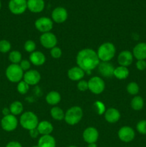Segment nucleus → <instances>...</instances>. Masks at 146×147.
Listing matches in <instances>:
<instances>
[{
    "label": "nucleus",
    "instance_id": "23",
    "mask_svg": "<svg viewBox=\"0 0 146 147\" xmlns=\"http://www.w3.org/2000/svg\"><path fill=\"white\" fill-rule=\"evenodd\" d=\"M39 147H56V141L51 135H43L38 141Z\"/></svg>",
    "mask_w": 146,
    "mask_h": 147
},
{
    "label": "nucleus",
    "instance_id": "8",
    "mask_svg": "<svg viewBox=\"0 0 146 147\" xmlns=\"http://www.w3.org/2000/svg\"><path fill=\"white\" fill-rule=\"evenodd\" d=\"M34 26H35L36 29L40 32H49L53 28V22L49 17H42L36 20Z\"/></svg>",
    "mask_w": 146,
    "mask_h": 147
},
{
    "label": "nucleus",
    "instance_id": "4",
    "mask_svg": "<svg viewBox=\"0 0 146 147\" xmlns=\"http://www.w3.org/2000/svg\"><path fill=\"white\" fill-rule=\"evenodd\" d=\"M82 109L80 106H72L66 111L64 120L67 124L74 126L82 120Z\"/></svg>",
    "mask_w": 146,
    "mask_h": 147
},
{
    "label": "nucleus",
    "instance_id": "12",
    "mask_svg": "<svg viewBox=\"0 0 146 147\" xmlns=\"http://www.w3.org/2000/svg\"><path fill=\"white\" fill-rule=\"evenodd\" d=\"M23 79L29 86H34L40 81L41 75L36 70H29L24 73Z\"/></svg>",
    "mask_w": 146,
    "mask_h": 147
},
{
    "label": "nucleus",
    "instance_id": "24",
    "mask_svg": "<svg viewBox=\"0 0 146 147\" xmlns=\"http://www.w3.org/2000/svg\"><path fill=\"white\" fill-rule=\"evenodd\" d=\"M61 100V95L55 90H52L46 96V101L49 105L56 106Z\"/></svg>",
    "mask_w": 146,
    "mask_h": 147
},
{
    "label": "nucleus",
    "instance_id": "46",
    "mask_svg": "<svg viewBox=\"0 0 146 147\" xmlns=\"http://www.w3.org/2000/svg\"><path fill=\"white\" fill-rule=\"evenodd\" d=\"M31 147H39L38 146H31Z\"/></svg>",
    "mask_w": 146,
    "mask_h": 147
},
{
    "label": "nucleus",
    "instance_id": "22",
    "mask_svg": "<svg viewBox=\"0 0 146 147\" xmlns=\"http://www.w3.org/2000/svg\"><path fill=\"white\" fill-rule=\"evenodd\" d=\"M39 133L41 135H50L53 131L52 124L48 121H42L39 122V124L37 127Z\"/></svg>",
    "mask_w": 146,
    "mask_h": 147
},
{
    "label": "nucleus",
    "instance_id": "7",
    "mask_svg": "<svg viewBox=\"0 0 146 147\" xmlns=\"http://www.w3.org/2000/svg\"><path fill=\"white\" fill-rule=\"evenodd\" d=\"M18 126V120L15 116L12 114L4 116L1 121V126L5 131H13Z\"/></svg>",
    "mask_w": 146,
    "mask_h": 147
},
{
    "label": "nucleus",
    "instance_id": "5",
    "mask_svg": "<svg viewBox=\"0 0 146 147\" xmlns=\"http://www.w3.org/2000/svg\"><path fill=\"white\" fill-rule=\"evenodd\" d=\"M6 76L11 83H19L24 77V71L19 64H11L6 70Z\"/></svg>",
    "mask_w": 146,
    "mask_h": 147
},
{
    "label": "nucleus",
    "instance_id": "38",
    "mask_svg": "<svg viewBox=\"0 0 146 147\" xmlns=\"http://www.w3.org/2000/svg\"><path fill=\"white\" fill-rule=\"evenodd\" d=\"M19 65L23 70V71H27L31 67V63L27 60H22Z\"/></svg>",
    "mask_w": 146,
    "mask_h": 147
},
{
    "label": "nucleus",
    "instance_id": "9",
    "mask_svg": "<svg viewBox=\"0 0 146 147\" xmlns=\"http://www.w3.org/2000/svg\"><path fill=\"white\" fill-rule=\"evenodd\" d=\"M9 9L12 14H21L27 9V0H10L9 2Z\"/></svg>",
    "mask_w": 146,
    "mask_h": 147
},
{
    "label": "nucleus",
    "instance_id": "30",
    "mask_svg": "<svg viewBox=\"0 0 146 147\" xmlns=\"http://www.w3.org/2000/svg\"><path fill=\"white\" fill-rule=\"evenodd\" d=\"M140 88H139L138 84L135 82H130L127 86V91L129 94L133 95V96H136L139 93Z\"/></svg>",
    "mask_w": 146,
    "mask_h": 147
},
{
    "label": "nucleus",
    "instance_id": "16",
    "mask_svg": "<svg viewBox=\"0 0 146 147\" xmlns=\"http://www.w3.org/2000/svg\"><path fill=\"white\" fill-rule=\"evenodd\" d=\"M133 61V55L129 50H123L117 57V62L120 66L128 67Z\"/></svg>",
    "mask_w": 146,
    "mask_h": 147
},
{
    "label": "nucleus",
    "instance_id": "10",
    "mask_svg": "<svg viewBox=\"0 0 146 147\" xmlns=\"http://www.w3.org/2000/svg\"><path fill=\"white\" fill-rule=\"evenodd\" d=\"M40 43L44 47L47 49H52L56 47L57 44V38L54 34L51 32L43 33L40 36Z\"/></svg>",
    "mask_w": 146,
    "mask_h": 147
},
{
    "label": "nucleus",
    "instance_id": "31",
    "mask_svg": "<svg viewBox=\"0 0 146 147\" xmlns=\"http://www.w3.org/2000/svg\"><path fill=\"white\" fill-rule=\"evenodd\" d=\"M17 91L21 95H24L28 92L29 89V86L26 83L24 80H21L19 82L18 85H17Z\"/></svg>",
    "mask_w": 146,
    "mask_h": 147
},
{
    "label": "nucleus",
    "instance_id": "14",
    "mask_svg": "<svg viewBox=\"0 0 146 147\" xmlns=\"http://www.w3.org/2000/svg\"><path fill=\"white\" fill-rule=\"evenodd\" d=\"M68 14L66 9L64 7H58L54 9L52 13V18L54 22L57 24H61L67 20Z\"/></svg>",
    "mask_w": 146,
    "mask_h": 147
},
{
    "label": "nucleus",
    "instance_id": "2",
    "mask_svg": "<svg viewBox=\"0 0 146 147\" xmlns=\"http://www.w3.org/2000/svg\"><path fill=\"white\" fill-rule=\"evenodd\" d=\"M116 48L111 42H104L98 47L97 51V56L100 62H109L114 57Z\"/></svg>",
    "mask_w": 146,
    "mask_h": 147
},
{
    "label": "nucleus",
    "instance_id": "45",
    "mask_svg": "<svg viewBox=\"0 0 146 147\" xmlns=\"http://www.w3.org/2000/svg\"><path fill=\"white\" fill-rule=\"evenodd\" d=\"M69 147H77L76 146H69Z\"/></svg>",
    "mask_w": 146,
    "mask_h": 147
},
{
    "label": "nucleus",
    "instance_id": "15",
    "mask_svg": "<svg viewBox=\"0 0 146 147\" xmlns=\"http://www.w3.org/2000/svg\"><path fill=\"white\" fill-rule=\"evenodd\" d=\"M83 139L87 144L96 143L99 138V133L94 127H88L83 131Z\"/></svg>",
    "mask_w": 146,
    "mask_h": 147
},
{
    "label": "nucleus",
    "instance_id": "20",
    "mask_svg": "<svg viewBox=\"0 0 146 147\" xmlns=\"http://www.w3.org/2000/svg\"><path fill=\"white\" fill-rule=\"evenodd\" d=\"M27 8L33 13H40L44 8V0H27Z\"/></svg>",
    "mask_w": 146,
    "mask_h": 147
},
{
    "label": "nucleus",
    "instance_id": "32",
    "mask_svg": "<svg viewBox=\"0 0 146 147\" xmlns=\"http://www.w3.org/2000/svg\"><path fill=\"white\" fill-rule=\"evenodd\" d=\"M93 106L95 109L96 112L98 113V115L104 114L106 111V108L104 103L100 100H96L93 104Z\"/></svg>",
    "mask_w": 146,
    "mask_h": 147
},
{
    "label": "nucleus",
    "instance_id": "35",
    "mask_svg": "<svg viewBox=\"0 0 146 147\" xmlns=\"http://www.w3.org/2000/svg\"><path fill=\"white\" fill-rule=\"evenodd\" d=\"M136 129H137V131L140 134L143 135H146V120L140 121L137 123Z\"/></svg>",
    "mask_w": 146,
    "mask_h": 147
},
{
    "label": "nucleus",
    "instance_id": "44",
    "mask_svg": "<svg viewBox=\"0 0 146 147\" xmlns=\"http://www.w3.org/2000/svg\"><path fill=\"white\" fill-rule=\"evenodd\" d=\"M1 1H0V9H1Z\"/></svg>",
    "mask_w": 146,
    "mask_h": 147
},
{
    "label": "nucleus",
    "instance_id": "19",
    "mask_svg": "<svg viewBox=\"0 0 146 147\" xmlns=\"http://www.w3.org/2000/svg\"><path fill=\"white\" fill-rule=\"evenodd\" d=\"M133 57L137 60L146 59V43L140 42L136 45L133 50Z\"/></svg>",
    "mask_w": 146,
    "mask_h": 147
},
{
    "label": "nucleus",
    "instance_id": "21",
    "mask_svg": "<svg viewBox=\"0 0 146 147\" xmlns=\"http://www.w3.org/2000/svg\"><path fill=\"white\" fill-rule=\"evenodd\" d=\"M29 61L35 66L42 65L46 61V57L42 52L34 51L30 54Z\"/></svg>",
    "mask_w": 146,
    "mask_h": 147
},
{
    "label": "nucleus",
    "instance_id": "27",
    "mask_svg": "<svg viewBox=\"0 0 146 147\" xmlns=\"http://www.w3.org/2000/svg\"><path fill=\"white\" fill-rule=\"evenodd\" d=\"M23 105L19 100H16L14 101L13 103H11V104L10 105L9 110L11 114L14 115V116H18L20 115L23 111Z\"/></svg>",
    "mask_w": 146,
    "mask_h": 147
},
{
    "label": "nucleus",
    "instance_id": "40",
    "mask_svg": "<svg viewBox=\"0 0 146 147\" xmlns=\"http://www.w3.org/2000/svg\"><path fill=\"white\" fill-rule=\"evenodd\" d=\"M6 147H22V146H21V144L19 142L13 141V142H9Z\"/></svg>",
    "mask_w": 146,
    "mask_h": 147
},
{
    "label": "nucleus",
    "instance_id": "37",
    "mask_svg": "<svg viewBox=\"0 0 146 147\" xmlns=\"http://www.w3.org/2000/svg\"><path fill=\"white\" fill-rule=\"evenodd\" d=\"M77 89L81 92H84L88 90V82L84 80H81L78 81L77 85Z\"/></svg>",
    "mask_w": 146,
    "mask_h": 147
},
{
    "label": "nucleus",
    "instance_id": "28",
    "mask_svg": "<svg viewBox=\"0 0 146 147\" xmlns=\"http://www.w3.org/2000/svg\"><path fill=\"white\" fill-rule=\"evenodd\" d=\"M50 114H51L52 117L56 121H62L64 119V114L63 110L60 109L58 106H54L52 109L50 111Z\"/></svg>",
    "mask_w": 146,
    "mask_h": 147
},
{
    "label": "nucleus",
    "instance_id": "41",
    "mask_svg": "<svg viewBox=\"0 0 146 147\" xmlns=\"http://www.w3.org/2000/svg\"><path fill=\"white\" fill-rule=\"evenodd\" d=\"M39 134H40V133H39V131H38V130H37V128H36V129H31V130L29 131V135L31 138H34V139H35V138H37V136H39Z\"/></svg>",
    "mask_w": 146,
    "mask_h": 147
},
{
    "label": "nucleus",
    "instance_id": "34",
    "mask_svg": "<svg viewBox=\"0 0 146 147\" xmlns=\"http://www.w3.org/2000/svg\"><path fill=\"white\" fill-rule=\"evenodd\" d=\"M24 50L27 52V53H33V52L35 51L36 43L34 42V41L31 40H27L24 45Z\"/></svg>",
    "mask_w": 146,
    "mask_h": 147
},
{
    "label": "nucleus",
    "instance_id": "26",
    "mask_svg": "<svg viewBox=\"0 0 146 147\" xmlns=\"http://www.w3.org/2000/svg\"><path fill=\"white\" fill-rule=\"evenodd\" d=\"M132 109L135 111H140L144 106V100L140 96H135L131 100L130 103Z\"/></svg>",
    "mask_w": 146,
    "mask_h": 147
},
{
    "label": "nucleus",
    "instance_id": "18",
    "mask_svg": "<svg viewBox=\"0 0 146 147\" xmlns=\"http://www.w3.org/2000/svg\"><path fill=\"white\" fill-rule=\"evenodd\" d=\"M104 114V119L106 121L110 123H115L118 121L120 119V113L117 109L109 108L106 110Z\"/></svg>",
    "mask_w": 146,
    "mask_h": 147
},
{
    "label": "nucleus",
    "instance_id": "39",
    "mask_svg": "<svg viewBox=\"0 0 146 147\" xmlns=\"http://www.w3.org/2000/svg\"><path fill=\"white\" fill-rule=\"evenodd\" d=\"M136 67L137 70L143 71L146 69V61L145 60H137L136 63Z\"/></svg>",
    "mask_w": 146,
    "mask_h": 147
},
{
    "label": "nucleus",
    "instance_id": "17",
    "mask_svg": "<svg viewBox=\"0 0 146 147\" xmlns=\"http://www.w3.org/2000/svg\"><path fill=\"white\" fill-rule=\"evenodd\" d=\"M85 75V72L78 66L72 67L67 72V76L72 81H80L82 80Z\"/></svg>",
    "mask_w": 146,
    "mask_h": 147
},
{
    "label": "nucleus",
    "instance_id": "29",
    "mask_svg": "<svg viewBox=\"0 0 146 147\" xmlns=\"http://www.w3.org/2000/svg\"><path fill=\"white\" fill-rule=\"evenodd\" d=\"M21 53L18 50H13L9 55V60L11 64H19L21 61Z\"/></svg>",
    "mask_w": 146,
    "mask_h": 147
},
{
    "label": "nucleus",
    "instance_id": "43",
    "mask_svg": "<svg viewBox=\"0 0 146 147\" xmlns=\"http://www.w3.org/2000/svg\"><path fill=\"white\" fill-rule=\"evenodd\" d=\"M87 147H97V146L95 143H92V144H88V146H87Z\"/></svg>",
    "mask_w": 146,
    "mask_h": 147
},
{
    "label": "nucleus",
    "instance_id": "6",
    "mask_svg": "<svg viewBox=\"0 0 146 147\" xmlns=\"http://www.w3.org/2000/svg\"><path fill=\"white\" fill-rule=\"evenodd\" d=\"M88 90L92 93L99 95L104 91L105 83L104 80L99 76H94L88 80Z\"/></svg>",
    "mask_w": 146,
    "mask_h": 147
},
{
    "label": "nucleus",
    "instance_id": "1",
    "mask_svg": "<svg viewBox=\"0 0 146 147\" xmlns=\"http://www.w3.org/2000/svg\"><path fill=\"white\" fill-rule=\"evenodd\" d=\"M76 62L78 67L82 69L87 75H90L92 70L97 67L100 60H99L97 52L92 49L85 48L77 53Z\"/></svg>",
    "mask_w": 146,
    "mask_h": 147
},
{
    "label": "nucleus",
    "instance_id": "3",
    "mask_svg": "<svg viewBox=\"0 0 146 147\" xmlns=\"http://www.w3.org/2000/svg\"><path fill=\"white\" fill-rule=\"evenodd\" d=\"M19 123L21 127L27 130L36 129L39 124V119L37 115L31 111L24 112L20 116Z\"/></svg>",
    "mask_w": 146,
    "mask_h": 147
},
{
    "label": "nucleus",
    "instance_id": "25",
    "mask_svg": "<svg viewBox=\"0 0 146 147\" xmlns=\"http://www.w3.org/2000/svg\"><path fill=\"white\" fill-rule=\"evenodd\" d=\"M130 71L127 67L118 66L115 67L114 70V76L119 80H124L129 76Z\"/></svg>",
    "mask_w": 146,
    "mask_h": 147
},
{
    "label": "nucleus",
    "instance_id": "36",
    "mask_svg": "<svg viewBox=\"0 0 146 147\" xmlns=\"http://www.w3.org/2000/svg\"><path fill=\"white\" fill-rule=\"evenodd\" d=\"M50 54H51V56L54 59H59L62 55V50L58 47H54L53 48L51 49L50 50Z\"/></svg>",
    "mask_w": 146,
    "mask_h": 147
},
{
    "label": "nucleus",
    "instance_id": "13",
    "mask_svg": "<svg viewBox=\"0 0 146 147\" xmlns=\"http://www.w3.org/2000/svg\"><path fill=\"white\" fill-rule=\"evenodd\" d=\"M98 72L104 78H111L114 76L115 67L113 64L109 62H100L97 66Z\"/></svg>",
    "mask_w": 146,
    "mask_h": 147
},
{
    "label": "nucleus",
    "instance_id": "42",
    "mask_svg": "<svg viewBox=\"0 0 146 147\" xmlns=\"http://www.w3.org/2000/svg\"><path fill=\"white\" fill-rule=\"evenodd\" d=\"M2 113L3 115H4V116H7V115H9L10 113V110L9 109H8V108H4L2 110Z\"/></svg>",
    "mask_w": 146,
    "mask_h": 147
},
{
    "label": "nucleus",
    "instance_id": "11",
    "mask_svg": "<svg viewBox=\"0 0 146 147\" xmlns=\"http://www.w3.org/2000/svg\"><path fill=\"white\" fill-rule=\"evenodd\" d=\"M118 137L122 142H130L135 139V132L133 128L130 126H125L120 128V130L118 131Z\"/></svg>",
    "mask_w": 146,
    "mask_h": 147
},
{
    "label": "nucleus",
    "instance_id": "33",
    "mask_svg": "<svg viewBox=\"0 0 146 147\" xmlns=\"http://www.w3.org/2000/svg\"><path fill=\"white\" fill-rule=\"evenodd\" d=\"M11 43L7 40H1L0 41V53H7L11 50Z\"/></svg>",
    "mask_w": 146,
    "mask_h": 147
}]
</instances>
